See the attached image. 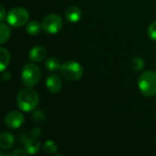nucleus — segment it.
I'll return each mask as SVG.
<instances>
[{
    "label": "nucleus",
    "instance_id": "11",
    "mask_svg": "<svg viewBox=\"0 0 156 156\" xmlns=\"http://www.w3.org/2000/svg\"><path fill=\"white\" fill-rule=\"evenodd\" d=\"M25 150L27 152L28 154H36L40 150V143L37 140V138L31 137L27 138V141L24 143Z\"/></svg>",
    "mask_w": 156,
    "mask_h": 156
},
{
    "label": "nucleus",
    "instance_id": "7",
    "mask_svg": "<svg viewBox=\"0 0 156 156\" xmlns=\"http://www.w3.org/2000/svg\"><path fill=\"white\" fill-rule=\"evenodd\" d=\"M25 122L24 115L18 112V111H11L9 112L4 119V122L5 126H7L10 129H18L23 125Z\"/></svg>",
    "mask_w": 156,
    "mask_h": 156
},
{
    "label": "nucleus",
    "instance_id": "3",
    "mask_svg": "<svg viewBox=\"0 0 156 156\" xmlns=\"http://www.w3.org/2000/svg\"><path fill=\"white\" fill-rule=\"evenodd\" d=\"M41 78L40 69L33 63H26L21 70V80L26 87L33 88Z\"/></svg>",
    "mask_w": 156,
    "mask_h": 156
},
{
    "label": "nucleus",
    "instance_id": "9",
    "mask_svg": "<svg viewBox=\"0 0 156 156\" xmlns=\"http://www.w3.org/2000/svg\"><path fill=\"white\" fill-rule=\"evenodd\" d=\"M47 49L43 46H35L28 52V58L32 62H41L47 57Z\"/></svg>",
    "mask_w": 156,
    "mask_h": 156
},
{
    "label": "nucleus",
    "instance_id": "16",
    "mask_svg": "<svg viewBox=\"0 0 156 156\" xmlns=\"http://www.w3.org/2000/svg\"><path fill=\"white\" fill-rule=\"evenodd\" d=\"M10 35H11V29L10 27L4 24V23H1L0 24V44H5L10 37Z\"/></svg>",
    "mask_w": 156,
    "mask_h": 156
},
{
    "label": "nucleus",
    "instance_id": "6",
    "mask_svg": "<svg viewBox=\"0 0 156 156\" xmlns=\"http://www.w3.org/2000/svg\"><path fill=\"white\" fill-rule=\"evenodd\" d=\"M42 29L48 34H57L58 33L63 27L62 18L57 14H49L44 17L41 22Z\"/></svg>",
    "mask_w": 156,
    "mask_h": 156
},
{
    "label": "nucleus",
    "instance_id": "23",
    "mask_svg": "<svg viewBox=\"0 0 156 156\" xmlns=\"http://www.w3.org/2000/svg\"><path fill=\"white\" fill-rule=\"evenodd\" d=\"M10 78H11V73H10L9 71L4 70V71L2 72V79H3L4 80H9Z\"/></svg>",
    "mask_w": 156,
    "mask_h": 156
},
{
    "label": "nucleus",
    "instance_id": "22",
    "mask_svg": "<svg viewBox=\"0 0 156 156\" xmlns=\"http://www.w3.org/2000/svg\"><path fill=\"white\" fill-rule=\"evenodd\" d=\"M12 155L14 156H26L28 154H27V152L26 151V150H22V149H16V150H15L12 154H11Z\"/></svg>",
    "mask_w": 156,
    "mask_h": 156
},
{
    "label": "nucleus",
    "instance_id": "13",
    "mask_svg": "<svg viewBox=\"0 0 156 156\" xmlns=\"http://www.w3.org/2000/svg\"><path fill=\"white\" fill-rule=\"evenodd\" d=\"M42 29V26L41 23L36 21V20H32L27 22V26H26V31L27 34L31 35V36H37L40 33Z\"/></svg>",
    "mask_w": 156,
    "mask_h": 156
},
{
    "label": "nucleus",
    "instance_id": "4",
    "mask_svg": "<svg viewBox=\"0 0 156 156\" xmlns=\"http://www.w3.org/2000/svg\"><path fill=\"white\" fill-rule=\"evenodd\" d=\"M59 71L62 77L69 81L79 80L83 76L82 66L75 60H68L62 63Z\"/></svg>",
    "mask_w": 156,
    "mask_h": 156
},
{
    "label": "nucleus",
    "instance_id": "10",
    "mask_svg": "<svg viewBox=\"0 0 156 156\" xmlns=\"http://www.w3.org/2000/svg\"><path fill=\"white\" fill-rule=\"evenodd\" d=\"M82 16L81 10L76 5L69 6L65 11V17L70 23H77L80 20Z\"/></svg>",
    "mask_w": 156,
    "mask_h": 156
},
{
    "label": "nucleus",
    "instance_id": "14",
    "mask_svg": "<svg viewBox=\"0 0 156 156\" xmlns=\"http://www.w3.org/2000/svg\"><path fill=\"white\" fill-rule=\"evenodd\" d=\"M9 61H10L9 51L3 47L0 48V70L1 72L5 70V69L7 68L9 64Z\"/></svg>",
    "mask_w": 156,
    "mask_h": 156
},
{
    "label": "nucleus",
    "instance_id": "21",
    "mask_svg": "<svg viewBox=\"0 0 156 156\" xmlns=\"http://www.w3.org/2000/svg\"><path fill=\"white\" fill-rule=\"evenodd\" d=\"M41 134H42V131L38 127H35L30 131V135L34 138H38L39 136H41Z\"/></svg>",
    "mask_w": 156,
    "mask_h": 156
},
{
    "label": "nucleus",
    "instance_id": "8",
    "mask_svg": "<svg viewBox=\"0 0 156 156\" xmlns=\"http://www.w3.org/2000/svg\"><path fill=\"white\" fill-rule=\"evenodd\" d=\"M46 86L49 92L58 93L62 89V80L58 75L51 74L46 80Z\"/></svg>",
    "mask_w": 156,
    "mask_h": 156
},
{
    "label": "nucleus",
    "instance_id": "1",
    "mask_svg": "<svg viewBox=\"0 0 156 156\" xmlns=\"http://www.w3.org/2000/svg\"><path fill=\"white\" fill-rule=\"evenodd\" d=\"M17 107L24 112L34 111L38 104V94L32 88L26 87L22 89L16 97Z\"/></svg>",
    "mask_w": 156,
    "mask_h": 156
},
{
    "label": "nucleus",
    "instance_id": "19",
    "mask_svg": "<svg viewBox=\"0 0 156 156\" xmlns=\"http://www.w3.org/2000/svg\"><path fill=\"white\" fill-rule=\"evenodd\" d=\"M32 119L34 120V122H45V119H46V116L44 114V112L41 111V110H37V111H34L33 114H32Z\"/></svg>",
    "mask_w": 156,
    "mask_h": 156
},
{
    "label": "nucleus",
    "instance_id": "15",
    "mask_svg": "<svg viewBox=\"0 0 156 156\" xmlns=\"http://www.w3.org/2000/svg\"><path fill=\"white\" fill-rule=\"evenodd\" d=\"M61 67L60 61L58 58H55V57H51L48 58L46 61H45V68L48 70V71H57L59 70Z\"/></svg>",
    "mask_w": 156,
    "mask_h": 156
},
{
    "label": "nucleus",
    "instance_id": "24",
    "mask_svg": "<svg viewBox=\"0 0 156 156\" xmlns=\"http://www.w3.org/2000/svg\"><path fill=\"white\" fill-rule=\"evenodd\" d=\"M0 9H1V10H0V12H1L0 21L3 22V21L5 20V18L6 17V16H5V7H4V5H1V8H0Z\"/></svg>",
    "mask_w": 156,
    "mask_h": 156
},
{
    "label": "nucleus",
    "instance_id": "2",
    "mask_svg": "<svg viewBox=\"0 0 156 156\" xmlns=\"http://www.w3.org/2000/svg\"><path fill=\"white\" fill-rule=\"evenodd\" d=\"M138 88L141 93L147 97L152 98L156 95V72L147 70L144 72L138 79Z\"/></svg>",
    "mask_w": 156,
    "mask_h": 156
},
{
    "label": "nucleus",
    "instance_id": "20",
    "mask_svg": "<svg viewBox=\"0 0 156 156\" xmlns=\"http://www.w3.org/2000/svg\"><path fill=\"white\" fill-rule=\"evenodd\" d=\"M148 36L152 40L156 41V21L153 22L149 26V27H148Z\"/></svg>",
    "mask_w": 156,
    "mask_h": 156
},
{
    "label": "nucleus",
    "instance_id": "18",
    "mask_svg": "<svg viewBox=\"0 0 156 156\" xmlns=\"http://www.w3.org/2000/svg\"><path fill=\"white\" fill-rule=\"evenodd\" d=\"M43 150L48 154H55L58 151V146L53 140H47L43 144Z\"/></svg>",
    "mask_w": 156,
    "mask_h": 156
},
{
    "label": "nucleus",
    "instance_id": "5",
    "mask_svg": "<svg viewBox=\"0 0 156 156\" xmlns=\"http://www.w3.org/2000/svg\"><path fill=\"white\" fill-rule=\"evenodd\" d=\"M6 21L13 27H20L27 25L29 19L28 11L21 6H16L9 10L6 14Z\"/></svg>",
    "mask_w": 156,
    "mask_h": 156
},
{
    "label": "nucleus",
    "instance_id": "12",
    "mask_svg": "<svg viewBox=\"0 0 156 156\" xmlns=\"http://www.w3.org/2000/svg\"><path fill=\"white\" fill-rule=\"evenodd\" d=\"M15 138L12 135V133L8 132H3L0 136V147L3 150H8L11 149L14 145Z\"/></svg>",
    "mask_w": 156,
    "mask_h": 156
},
{
    "label": "nucleus",
    "instance_id": "17",
    "mask_svg": "<svg viewBox=\"0 0 156 156\" xmlns=\"http://www.w3.org/2000/svg\"><path fill=\"white\" fill-rule=\"evenodd\" d=\"M144 66H145L144 60L142 58H140V57H135L131 61V68H132L133 70H134L136 72L142 71L144 69Z\"/></svg>",
    "mask_w": 156,
    "mask_h": 156
}]
</instances>
